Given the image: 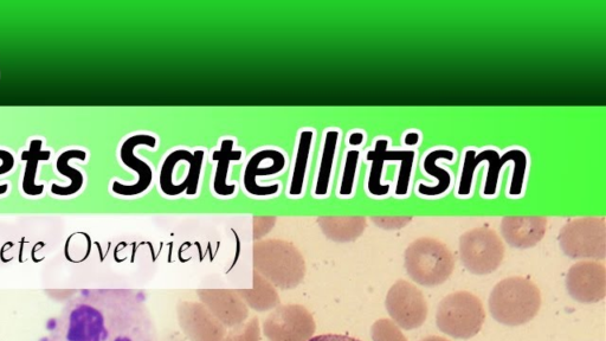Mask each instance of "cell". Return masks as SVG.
Listing matches in <instances>:
<instances>
[{
	"label": "cell",
	"instance_id": "cell-9",
	"mask_svg": "<svg viewBox=\"0 0 606 341\" xmlns=\"http://www.w3.org/2000/svg\"><path fill=\"white\" fill-rule=\"evenodd\" d=\"M566 289L570 297L582 304H596L606 295V269L596 261H582L573 265L566 275Z\"/></svg>",
	"mask_w": 606,
	"mask_h": 341
},
{
	"label": "cell",
	"instance_id": "cell-10",
	"mask_svg": "<svg viewBox=\"0 0 606 341\" xmlns=\"http://www.w3.org/2000/svg\"><path fill=\"white\" fill-rule=\"evenodd\" d=\"M158 140L151 134H135L128 138L124 145L121 146L120 158L122 163L138 173L139 180L134 185H124L119 182H114L112 190L115 195L124 197L139 196L144 193L152 184L153 171L151 166L144 162L143 159L135 156L134 150L139 146H147L150 149H156Z\"/></svg>",
	"mask_w": 606,
	"mask_h": 341
},
{
	"label": "cell",
	"instance_id": "cell-19",
	"mask_svg": "<svg viewBox=\"0 0 606 341\" xmlns=\"http://www.w3.org/2000/svg\"><path fill=\"white\" fill-rule=\"evenodd\" d=\"M373 341H408L399 328L390 319H380L372 326Z\"/></svg>",
	"mask_w": 606,
	"mask_h": 341
},
{
	"label": "cell",
	"instance_id": "cell-23",
	"mask_svg": "<svg viewBox=\"0 0 606 341\" xmlns=\"http://www.w3.org/2000/svg\"><path fill=\"white\" fill-rule=\"evenodd\" d=\"M308 341H361L350 336H344V334H321V336L314 337Z\"/></svg>",
	"mask_w": 606,
	"mask_h": 341
},
{
	"label": "cell",
	"instance_id": "cell-24",
	"mask_svg": "<svg viewBox=\"0 0 606 341\" xmlns=\"http://www.w3.org/2000/svg\"><path fill=\"white\" fill-rule=\"evenodd\" d=\"M361 141H363V135H361L360 133H354L351 135L350 144L359 145L361 144Z\"/></svg>",
	"mask_w": 606,
	"mask_h": 341
},
{
	"label": "cell",
	"instance_id": "cell-14",
	"mask_svg": "<svg viewBox=\"0 0 606 341\" xmlns=\"http://www.w3.org/2000/svg\"><path fill=\"white\" fill-rule=\"evenodd\" d=\"M314 140L312 130H303L300 133L298 149L294 160L292 177L288 186V195L298 197L305 190L309 157H311Z\"/></svg>",
	"mask_w": 606,
	"mask_h": 341
},
{
	"label": "cell",
	"instance_id": "cell-6",
	"mask_svg": "<svg viewBox=\"0 0 606 341\" xmlns=\"http://www.w3.org/2000/svg\"><path fill=\"white\" fill-rule=\"evenodd\" d=\"M460 257L470 273L488 275L495 272L504 261L505 246L494 230L476 228L461 236Z\"/></svg>",
	"mask_w": 606,
	"mask_h": 341
},
{
	"label": "cell",
	"instance_id": "cell-2",
	"mask_svg": "<svg viewBox=\"0 0 606 341\" xmlns=\"http://www.w3.org/2000/svg\"><path fill=\"white\" fill-rule=\"evenodd\" d=\"M488 305L489 312L498 323L521 326L537 317L541 307V292L533 281L513 276L494 287Z\"/></svg>",
	"mask_w": 606,
	"mask_h": 341
},
{
	"label": "cell",
	"instance_id": "cell-26",
	"mask_svg": "<svg viewBox=\"0 0 606 341\" xmlns=\"http://www.w3.org/2000/svg\"><path fill=\"white\" fill-rule=\"evenodd\" d=\"M421 341H450V340L440 337V336H430V337L422 339Z\"/></svg>",
	"mask_w": 606,
	"mask_h": 341
},
{
	"label": "cell",
	"instance_id": "cell-3",
	"mask_svg": "<svg viewBox=\"0 0 606 341\" xmlns=\"http://www.w3.org/2000/svg\"><path fill=\"white\" fill-rule=\"evenodd\" d=\"M404 259L406 273L424 287L442 285L455 269L453 253L446 244L431 237L412 242L405 250Z\"/></svg>",
	"mask_w": 606,
	"mask_h": 341
},
{
	"label": "cell",
	"instance_id": "cell-4",
	"mask_svg": "<svg viewBox=\"0 0 606 341\" xmlns=\"http://www.w3.org/2000/svg\"><path fill=\"white\" fill-rule=\"evenodd\" d=\"M486 320L485 308L476 295L469 292L449 294L438 305V330L455 339L474 338Z\"/></svg>",
	"mask_w": 606,
	"mask_h": 341
},
{
	"label": "cell",
	"instance_id": "cell-8",
	"mask_svg": "<svg viewBox=\"0 0 606 341\" xmlns=\"http://www.w3.org/2000/svg\"><path fill=\"white\" fill-rule=\"evenodd\" d=\"M385 307L393 323L406 331L421 327L429 313L428 302L421 289L405 280H398L389 289Z\"/></svg>",
	"mask_w": 606,
	"mask_h": 341
},
{
	"label": "cell",
	"instance_id": "cell-20",
	"mask_svg": "<svg viewBox=\"0 0 606 341\" xmlns=\"http://www.w3.org/2000/svg\"><path fill=\"white\" fill-rule=\"evenodd\" d=\"M359 158L358 151H351L347 154L346 166L343 180H341L340 185V195L347 196L350 195L353 189V180L354 175H356L357 163Z\"/></svg>",
	"mask_w": 606,
	"mask_h": 341
},
{
	"label": "cell",
	"instance_id": "cell-18",
	"mask_svg": "<svg viewBox=\"0 0 606 341\" xmlns=\"http://www.w3.org/2000/svg\"><path fill=\"white\" fill-rule=\"evenodd\" d=\"M41 146V140L32 141L30 151L24 152L22 156V159L27 160L28 162L27 171H25L23 180V191L27 193L28 196L32 197L41 196L44 191V185H35L37 165L41 160L50 159V152H41Z\"/></svg>",
	"mask_w": 606,
	"mask_h": 341
},
{
	"label": "cell",
	"instance_id": "cell-11",
	"mask_svg": "<svg viewBox=\"0 0 606 341\" xmlns=\"http://www.w3.org/2000/svg\"><path fill=\"white\" fill-rule=\"evenodd\" d=\"M501 234L509 246L528 249L543 240L547 220L545 217H505L501 222Z\"/></svg>",
	"mask_w": 606,
	"mask_h": 341
},
{
	"label": "cell",
	"instance_id": "cell-22",
	"mask_svg": "<svg viewBox=\"0 0 606 341\" xmlns=\"http://www.w3.org/2000/svg\"><path fill=\"white\" fill-rule=\"evenodd\" d=\"M8 153L9 152H6V151H0V158H4L6 156V154H8ZM14 164H15L14 157L10 158L9 160H6L4 165L2 167H0V175H4V173L11 171L12 167H14ZM8 190H9L8 184L0 186V195H4V193L8 192Z\"/></svg>",
	"mask_w": 606,
	"mask_h": 341
},
{
	"label": "cell",
	"instance_id": "cell-5",
	"mask_svg": "<svg viewBox=\"0 0 606 341\" xmlns=\"http://www.w3.org/2000/svg\"><path fill=\"white\" fill-rule=\"evenodd\" d=\"M559 243L573 260H604L606 221L604 217H583L564 225Z\"/></svg>",
	"mask_w": 606,
	"mask_h": 341
},
{
	"label": "cell",
	"instance_id": "cell-12",
	"mask_svg": "<svg viewBox=\"0 0 606 341\" xmlns=\"http://www.w3.org/2000/svg\"><path fill=\"white\" fill-rule=\"evenodd\" d=\"M268 150L256 152L254 156L249 159L246 169H244L243 186L244 190H246L250 196L270 197L276 195V193L281 190L280 184L262 186L257 183V179H259V177L274 176L277 175V173H281L283 170H285V154H282V156L275 159L272 165L266 167L262 166L264 158L267 157Z\"/></svg>",
	"mask_w": 606,
	"mask_h": 341
},
{
	"label": "cell",
	"instance_id": "cell-7",
	"mask_svg": "<svg viewBox=\"0 0 606 341\" xmlns=\"http://www.w3.org/2000/svg\"><path fill=\"white\" fill-rule=\"evenodd\" d=\"M483 160L489 162V171L487 177V184L485 188L486 195H494L496 188H498V179L500 175V169L504 166L508 160H513L515 164V171L511 185V195L518 196L522 191V185H524L525 170H526V156L525 153L519 150L509 151L504 157L500 158L498 152L494 150H487L475 156L474 151H468L466 156V164L462 173L459 195H468L470 189H472L474 171Z\"/></svg>",
	"mask_w": 606,
	"mask_h": 341
},
{
	"label": "cell",
	"instance_id": "cell-21",
	"mask_svg": "<svg viewBox=\"0 0 606 341\" xmlns=\"http://www.w3.org/2000/svg\"><path fill=\"white\" fill-rule=\"evenodd\" d=\"M372 221L385 230L402 229L412 221V217H373Z\"/></svg>",
	"mask_w": 606,
	"mask_h": 341
},
{
	"label": "cell",
	"instance_id": "cell-25",
	"mask_svg": "<svg viewBox=\"0 0 606 341\" xmlns=\"http://www.w3.org/2000/svg\"><path fill=\"white\" fill-rule=\"evenodd\" d=\"M405 141H406V144L414 145L418 141V135L409 134L408 137H406Z\"/></svg>",
	"mask_w": 606,
	"mask_h": 341
},
{
	"label": "cell",
	"instance_id": "cell-13",
	"mask_svg": "<svg viewBox=\"0 0 606 341\" xmlns=\"http://www.w3.org/2000/svg\"><path fill=\"white\" fill-rule=\"evenodd\" d=\"M234 140L224 139L221 147L212 153V160L217 163L212 189L219 197H230L236 192L235 184H228L231 163L240 162L242 151L234 150Z\"/></svg>",
	"mask_w": 606,
	"mask_h": 341
},
{
	"label": "cell",
	"instance_id": "cell-1",
	"mask_svg": "<svg viewBox=\"0 0 606 341\" xmlns=\"http://www.w3.org/2000/svg\"><path fill=\"white\" fill-rule=\"evenodd\" d=\"M48 341H158V334L144 294L86 289L64 305Z\"/></svg>",
	"mask_w": 606,
	"mask_h": 341
},
{
	"label": "cell",
	"instance_id": "cell-16",
	"mask_svg": "<svg viewBox=\"0 0 606 341\" xmlns=\"http://www.w3.org/2000/svg\"><path fill=\"white\" fill-rule=\"evenodd\" d=\"M77 158L80 160H86L87 153L79 150L67 151L61 154L60 158L57 159V171L61 173V175L68 177L72 180V185L68 186V188H62V186H58L56 184L51 185V193L56 196H73L75 193L79 192L85 183V178H83L82 173L79 170L73 169L72 166H69V159Z\"/></svg>",
	"mask_w": 606,
	"mask_h": 341
},
{
	"label": "cell",
	"instance_id": "cell-15",
	"mask_svg": "<svg viewBox=\"0 0 606 341\" xmlns=\"http://www.w3.org/2000/svg\"><path fill=\"white\" fill-rule=\"evenodd\" d=\"M338 140V131L331 130L326 132L325 143L324 147H322L320 165L317 175V184H315V196H326L328 193V189H330L332 170L335 152H337Z\"/></svg>",
	"mask_w": 606,
	"mask_h": 341
},
{
	"label": "cell",
	"instance_id": "cell-17",
	"mask_svg": "<svg viewBox=\"0 0 606 341\" xmlns=\"http://www.w3.org/2000/svg\"><path fill=\"white\" fill-rule=\"evenodd\" d=\"M454 159V153L447 150L434 151L429 154L427 158L424 160V169L430 175H433L440 183L437 186H427L424 184L419 185V193L425 196H437L442 195L443 192H446L450 186V176L447 171H443L440 167H437L436 160L437 159Z\"/></svg>",
	"mask_w": 606,
	"mask_h": 341
}]
</instances>
